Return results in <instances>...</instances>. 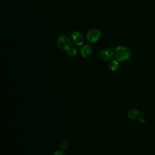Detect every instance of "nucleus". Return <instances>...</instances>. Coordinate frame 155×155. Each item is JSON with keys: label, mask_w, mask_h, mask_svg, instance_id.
<instances>
[{"label": "nucleus", "mask_w": 155, "mask_h": 155, "mask_svg": "<svg viewBox=\"0 0 155 155\" xmlns=\"http://www.w3.org/2000/svg\"><path fill=\"white\" fill-rule=\"evenodd\" d=\"M101 36V31L96 28L89 30L86 35L87 41L90 43H95L97 42Z\"/></svg>", "instance_id": "obj_3"}, {"label": "nucleus", "mask_w": 155, "mask_h": 155, "mask_svg": "<svg viewBox=\"0 0 155 155\" xmlns=\"http://www.w3.org/2000/svg\"><path fill=\"white\" fill-rule=\"evenodd\" d=\"M100 54L105 61H108L114 56V52L108 48H103L100 50Z\"/></svg>", "instance_id": "obj_5"}, {"label": "nucleus", "mask_w": 155, "mask_h": 155, "mask_svg": "<svg viewBox=\"0 0 155 155\" xmlns=\"http://www.w3.org/2000/svg\"><path fill=\"white\" fill-rule=\"evenodd\" d=\"M72 42L76 45H82L84 42V37L81 32L79 31H74L71 36Z\"/></svg>", "instance_id": "obj_4"}, {"label": "nucleus", "mask_w": 155, "mask_h": 155, "mask_svg": "<svg viewBox=\"0 0 155 155\" xmlns=\"http://www.w3.org/2000/svg\"><path fill=\"white\" fill-rule=\"evenodd\" d=\"M131 52L130 50L123 45L118 46L114 51V57L117 61L125 62L130 59Z\"/></svg>", "instance_id": "obj_1"}, {"label": "nucleus", "mask_w": 155, "mask_h": 155, "mask_svg": "<svg viewBox=\"0 0 155 155\" xmlns=\"http://www.w3.org/2000/svg\"><path fill=\"white\" fill-rule=\"evenodd\" d=\"M54 155H65V154L62 150H58L55 151Z\"/></svg>", "instance_id": "obj_11"}, {"label": "nucleus", "mask_w": 155, "mask_h": 155, "mask_svg": "<svg viewBox=\"0 0 155 155\" xmlns=\"http://www.w3.org/2000/svg\"><path fill=\"white\" fill-rule=\"evenodd\" d=\"M67 54L71 57V58H74L76 56L77 54V50H76V48H73V47H70L67 51Z\"/></svg>", "instance_id": "obj_9"}, {"label": "nucleus", "mask_w": 155, "mask_h": 155, "mask_svg": "<svg viewBox=\"0 0 155 155\" xmlns=\"http://www.w3.org/2000/svg\"><path fill=\"white\" fill-rule=\"evenodd\" d=\"M140 114V112L139 111H138L136 109L134 108H132L128 110V111L127 112V116L131 119H137Z\"/></svg>", "instance_id": "obj_7"}, {"label": "nucleus", "mask_w": 155, "mask_h": 155, "mask_svg": "<svg viewBox=\"0 0 155 155\" xmlns=\"http://www.w3.org/2000/svg\"><path fill=\"white\" fill-rule=\"evenodd\" d=\"M69 145H70L69 141H68L67 140H63L61 142V143L60 145V147H61V150H67V148H68Z\"/></svg>", "instance_id": "obj_10"}, {"label": "nucleus", "mask_w": 155, "mask_h": 155, "mask_svg": "<svg viewBox=\"0 0 155 155\" xmlns=\"http://www.w3.org/2000/svg\"><path fill=\"white\" fill-rule=\"evenodd\" d=\"M139 120V122L141 123H144L145 122V118L144 117H140Z\"/></svg>", "instance_id": "obj_12"}, {"label": "nucleus", "mask_w": 155, "mask_h": 155, "mask_svg": "<svg viewBox=\"0 0 155 155\" xmlns=\"http://www.w3.org/2000/svg\"><path fill=\"white\" fill-rule=\"evenodd\" d=\"M56 45L62 51H67L71 46V40L67 35H61L56 40Z\"/></svg>", "instance_id": "obj_2"}, {"label": "nucleus", "mask_w": 155, "mask_h": 155, "mask_svg": "<svg viewBox=\"0 0 155 155\" xmlns=\"http://www.w3.org/2000/svg\"><path fill=\"white\" fill-rule=\"evenodd\" d=\"M93 51V47L92 46L89 44H87L82 46V47L81 49V54L82 56L84 58H87L91 55Z\"/></svg>", "instance_id": "obj_6"}, {"label": "nucleus", "mask_w": 155, "mask_h": 155, "mask_svg": "<svg viewBox=\"0 0 155 155\" xmlns=\"http://www.w3.org/2000/svg\"><path fill=\"white\" fill-rule=\"evenodd\" d=\"M109 70L111 71H116L119 68V64L117 60H112L108 64Z\"/></svg>", "instance_id": "obj_8"}]
</instances>
